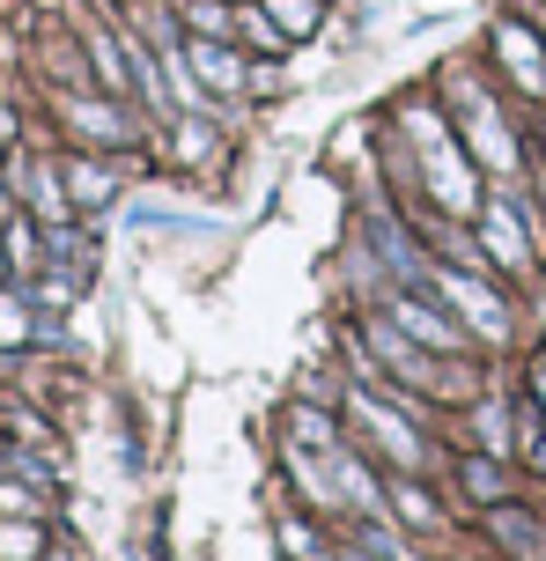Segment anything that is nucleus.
Returning a JSON list of instances; mask_svg holds the SVG:
<instances>
[{
    "mask_svg": "<svg viewBox=\"0 0 546 561\" xmlns=\"http://www.w3.org/2000/svg\"><path fill=\"white\" fill-rule=\"evenodd\" d=\"M524 458L546 466V421H524Z\"/></svg>",
    "mask_w": 546,
    "mask_h": 561,
    "instance_id": "obj_11",
    "label": "nucleus"
},
{
    "mask_svg": "<svg viewBox=\"0 0 546 561\" xmlns=\"http://www.w3.org/2000/svg\"><path fill=\"white\" fill-rule=\"evenodd\" d=\"M15 340H23V310L0 304V347H15Z\"/></svg>",
    "mask_w": 546,
    "mask_h": 561,
    "instance_id": "obj_12",
    "label": "nucleus"
},
{
    "mask_svg": "<svg viewBox=\"0 0 546 561\" xmlns=\"http://www.w3.org/2000/svg\"><path fill=\"white\" fill-rule=\"evenodd\" d=\"M465 488H473V495H480V503H495V495H502V473H495V466H480V458H473V466H465Z\"/></svg>",
    "mask_w": 546,
    "mask_h": 561,
    "instance_id": "obj_6",
    "label": "nucleus"
},
{
    "mask_svg": "<svg viewBox=\"0 0 546 561\" xmlns=\"http://www.w3.org/2000/svg\"><path fill=\"white\" fill-rule=\"evenodd\" d=\"M8 134H15V118H8V112H0V140H8Z\"/></svg>",
    "mask_w": 546,
    "mask_h": 561,
    "instance_id": "obj_15",
    "label": "nucleus"
},
{
    "mask_svg": "<svg viewBox=\"0 0 546 561\" xmlns=\"http://www.w3.org/2000/svg\"><path fill=\"white\" fill-rule=\"evenodd\" d=\"M281 539H288V554H303V561H311V554H317V539H311V533H303V525H281Z\"/></svg>",
    "mask_w": 546,
    "mask_h": 561,
    "instance_id": "obj_14",
    "label": "nucleus"
},
{
    "mask_svg": "<svg viewBox=\"0 0 546 561\" xmlns=\"http://www.w3.org/2000/svg\"><path fill=\"white\" fill-rule=\"evenodd\" d=\"M392 495H399V517H421V525H429V517H435V510L421 503V495H414V488H392Z\"/></svg>",
    "mask_w": 546,
    "mask_h": 561,
    "instance_id": "obj_13",
    "label": "nucleus"
},
{
    "mask_svg": "<svg viewBox=\"0 0 546 561\" xmlns=\"http://www.w3.org/2000/svg\"><path fill=\"white\" fill-rule=\"evenodd\" d=\"M193 23H200L207 37H222V30H230V8H214V0H200V8H193Z\"/></svg>",
    "mask_w": 546,
    "mask_h": 561,
    "instance_id": "obj_10",
    "label": "nucleus"
},
{
    "mask_svg": "<svg viewBox=\"0 0 546 561\" xmlns=\"http://www.w3.org/2000/svg\"><path fill=\"white\" fill-rule=\"evenodd\" d=\"M488 533L502 539V547H510V554H524V561H539V554H546L539 525H532V517H518V510H495V517H488Z\"/></svg>",
    "mask_w": 546,
    "mask_h": 561,
    "instance_id": "obj_2",
    "label": "nucleus"
},
{
    "mask_svg": "<svg viewBox=\"0 0 546 561\" xmlns=\"http://www.w3.org/2000/svg\"><path fill=\"white\" fill-rule=\"evenodd\" d=\"M443 288H451V304H458L480 333H502V304H495L488 288H473V280H443Z\"/></svg>",
    "mask_w": 546,
    "mask_h": 561,
    "instance_id": "obj_3",
    "label": "nucleus"
},
{
    "mask_svg": "<svg viewBox=\"0 0 546 561\" xmlns=\"http://www.w3.org/2000/svg\"><path fill=\"white\" fill-rule=\"evenodd\" d=\"M200 67L214 75V89H236V59H230V53H214V45H200Z\"/></svg>",
    "mask_w": 546,
    "mask_h": 561,
    "instance_id": "obj_8",
    "label": "nucleus"
},
{
    "mask_svg": "<svg viewBox=\"0 0 546 561\" xmlns=\"http://www.w3.org/2000/svg\"><path fill=\"white\" fill-rule=\"evenodd\" d=\"M399 325H406V333H429L435 347H458V333H451V325H435V310H421V304H399Z\"/></svg>",
    "mask_w": 546,
    "mask_h": 561,
    "instance_id": "obj_4",
    "label": "nucleus"
},
{
    "mask_svg": "<svg viewBox=\"0 0 546 561\" xmlns=\"http://www.w3.org/2000/svg\"><path fill=\"white\" fill-rule=\"evenodd\" d=\"M295 436L317 444V450H333V421H325V414H295Z\"/></svg>",
    "mask_w": 546,
    "mask_h": 561,
    "instance_id": "obj_9",
    "label": "nucleus"
},
{
    "mask_svg": "<svg viewBox=\"0 0 546 561\" xmlns=\"http://www.w3.org/2000/svg\"><path fill=\"white\" fill-rule=\"evenodd\" d=\"M488 237H495V252L518 266V222H510V207H495V215H488Z\"/></svg>",
    "mask_w": 546,
    "mask_h": 561,
    "instance_id": "obj_5",
    "label": "nucleus"
},
{
    "mask_svg": "<svg viewBox=\"0 0 546 561\" xmlns=\"http://www.w3.org/2000/svg\"><path fill=\"white\" fill-rule=\"evenodd\" d=\"M266 8L281 15V30H311V23H317V8H311V0H266Z\"/></svg>",
    "mask_w": 546,
    "mask_h": 561,
    "instance_id": "obj_7",
    "label": "nucleus"
},
{
    "mask_svg": "<svg viewBox=\"0 0 546 561\" xmlns=\"http://www.w3.org/2000/svg\"><path fill=\"white\" fill-rule=\"evenodd\" d=\"M355 414H362V421H370V428H376V436H384V450H392L399 466H414V458H421V444L406 436V421H399V414H384L376 399H355Z\"/></svg>",
    "mask_w": 546,
    "mask_h": 561,
    "instance_id": "obj_1",
    "label": "nucleus"
}]
</instances>
